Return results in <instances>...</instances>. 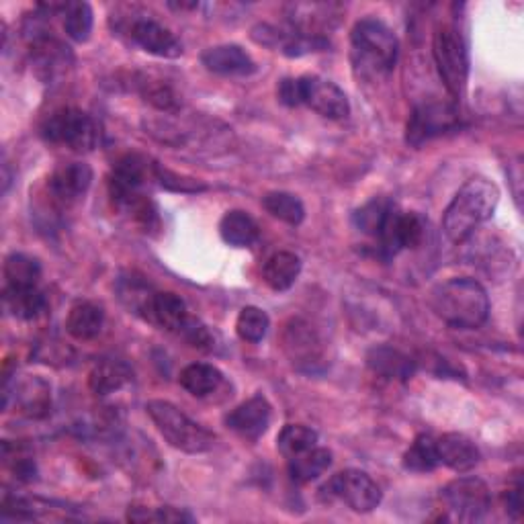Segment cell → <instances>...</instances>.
<instances>
[{
  "instance_id": "cell-1",
  "label": "cell",
  "mask_w": 524,
  "mask_h": 524,
  "mask_svg": "<svg viewBox=\"0 0 524 524\" xmlns=\"http://www.w3.org/2000/svg\"><path fill=\"white\" fill-rule=\"evenodd\" d=\"M430 308L453 328L475 330L490 316V297L475 279L457 277L432 289Z\"/></svg>"
},
{
  "instance_id": "cell-2",
  "label": "cell",
  "mask_w": 524,
  "mask_h": 524,
  "mask_svg": "<svg viewBox=\"0 0 524 524\" xmlns=\"http://www.w3.org/2000/svg\"><path fill=\"white\" fill-rule=\"evenodd\" d=\"M500 201V189L494 181L475 177L467 181L453 197L443 217V232L449 242H465L477 226L492 220Z\"/></svg>"
},
{
  "instance_id": "cell-3",
  "label": "cell",
  "mask_w": 524,
  "mask_h": 524,
  "mask_svg": "<svg viewBox=\"0 0 524 524\" xmlns=\"http://www.w3.org/2000/svg\"><path fill=\"white\" fill-rule=\"evenodd\" d=\"M146 412L166 443L174 449L189 455H199L207 453L215 445V436L207 428L193 422L185 412H181L170 402L152 400L146 404Z\"/></svg>"
},
{
  "instance_id": "cell-4",
  "label": "cell",
  "mask_w": 524,
  "mask_h": 524,
  "mask_svg": "<svg viewBox=\"0 0 524 524\" xmlns=\"http://www.w3.org/2000/svg\"><path fill=\"white\" fill-rule=\"evenodd\" d=\"M432 56L451 97L461 99L469 78V52L455 25H441L432 39Z\"/></svg>"
},
{
  "instance_id": "cell-5",
  "label": "cell",
  "mask_w": 524,
  "mask_h": 524,
  "mask_svg": "<svg viewBox=\"0 0 524 524\" xmlns=\"http://www.w3.org/2000/svg\"><path fill=\"white\" fill-rule=\"evenodd\" d=\"M41 136L46 142L72 152H93L99 144V125L89 113L66 107L43 121Z\"/></svg>"
},
{
  "instance_id": "cell-6",
  "label": "cell",
  "mask_w": 524,
  "mask_h": 524,
  "mask_svg": "<svg viewBox=\"0 0 524 524\" xmlns=\"http://www.w3.org/2000/svg\"><path fill=\"white\" fill-rule=\"evenodd\" d=\"M353 50L373 70L391 72L398 62V37L379 19H361L351 33Z\"/></svg>"
},
{
  "instance_id": "cell-7",
  "label": "cell",
  "mask_w": 524,
  "mask_h": 524,
  "mask_svg": "<svg viewBox=\"0 0 524 524\" xmlns=\"http://www.w3.org/2000/svg\"><path fill=\"white\" fill-rule=\"evenodd\" d=\"M305 105L318 115L340 121L351 115V103L346 93L332 80L322 76H299L295 78V107Z\"/></svg>"
},
{
  "instance_id": "cell-8",
  "label": "cell",
  "mask_w": 524,
  "mask_h": 524,
  "mask_svg": "<svg viewBox=\"0 0 524 524\" xmlns=\"http://www.w3.org/2000/svg\"><path fill=\"white\" fill-rule=\"evenodd\" d=\"M443 504L455 520H482L492 508V492L484 479L475 475L457 477L443 490Z\"/></svg>"
},
{
  "instance_id": "cell-9",
  "label": "cell",
  "mask_w": 524,
  "mask_h": 524,
  "mask_svg": "<svg viewBox=\"0 0 524 524\" xmlns=\"http://www.w3.org/2000/svg\"><path fill=\"white\" fill-rule=\"evenodd\" d=\"M324 496L344 502L355 512H371L381 504V490L373 477L361 469H344L328 479L322 488Z\"/></svg>"
},
{
  "instance_id": "cell-10",
  "label": "cell",
  "mask_w": 524,
  "mask_h": 524,
  "mask_svg": "<svg viewBox=\"0 0 524 524\" xmlns=\"http://www.w3.org/2000/svg\"><path fill=\"white\" fill-rule=\"evenodd\" d=\"M424 234H426V224L418 213L400 211L396 205H393L377 236L379 252L383 258H393L404 250L418 248L424 240Z\"/></svg>"
},
{
  "instance_id": "cell-11",
  "label": "cell",
  "mask_w": 524,
  "mask_h": 524,
  "mask_svg": "<svg viewBox=\"0 0 524 524\" xmlns=\"http://www.w3.org/2000/svg\"><path fill=\"white\" fill-rule=\"evenodd\" d=\"M459 123L457 109L449 103H424L416 107L410 115L408 129H406V142L414 148L439 138L447 131L455 129Z\"/></svg>"
},
{
  "instance_id": "cell-12",
  "label": "cell",
  "mask_w": 524,
  "mask_h": 524,
  "mask_svg": "<svg viewBox=\"0 0 524 524\" xmlns=\"http://www.w3.org/2000/svg\"><path fill=\"white\" fill-rule=\"evenodd\" d=\"M15 408L27 418H46L52 408V385L35 375H23L13 383H5V410Z\"/></svg>"
},
{
  "instance_id": "cell-13",
  "label": "cell",
  "mask_w": 524,
  "mask_h": 524,
  "mask_svg": "<svg viewBox=\"0 0 524 524\" xmlns=\"http://www.w3.org/2000/svg\"><path fill=\"white\" fill-rule=\"evenodd\" d=\"M125 33L138 48L152 56L166 60H177L183 56V43L177 39V35L152 17L142 15L127 21Z\"/></svg>"
},
{
  "instance_id": "cell-14",
  "label": "cell",
  "mask_w": 524,
  "mask_h": 524,
  "mask_svg": "<svg viewBox=\"0 0 524 524\" xmlns=\"http://www.w3.org/2000/svg\"><path fill=\"white\" fill-rule=\"evenodd\" d=\"M93 183V168L86 162H68L60 164L48 181V191L52 199L60 205L78 203Z\"/></svg>"
},
{
  "instance_id": "cell-15",
  "label": "cell",
  "mask_w": 524,
  "mask_h": 524,
  "mask_svg": "<svg viewBox=\"0 0 524 524\" xmlns=\"http://www.w3.org/2000/svg\"><path fill=\"white\" fill-rule=\"evenodd\" d=\"M316 330L303 320H291L285 326L283 346L291 363L299 369L312 371L322 361V346Z\"/></svg>"
},
{
  "instance_id": "cell-16",
  "label": "cell",
  "mask_w": 524,
  "mask_h": 524,
  "mask_svg": "<svg viewBox=\"0 0 524 524\" xmlns=\"http://www.w3.org/2000/svg\"><path fill=\"white\" fill-rule=\"evenodd\" d=\"M230 430L246 441H258L271 424V404L265 396H254L226 416Z\"/></svg>"
},
{
  "instance_id": "cell-17",
  "label": "cell",
  "mask_w": 524,
  "mask_h": 524,
  "mask_svg": "<svg viewBox=\"0 0 524 524\" xmlns=\"http://www.w3.org/2000/svg\"><path fill=\"white\" fill-rule=\"evenodd\" d=\"M201 62L209 72L220 76H248L256 70L252 56L244 48L236 46V43L205 50Z\"/></svg>"
},
{
  "instance_id": "cell-18",
  "label": "cell",
  "mask_w": 524,
  "mask_h": 524,
  "mask_svg": "<svg viewBox=\"0 0 524 524\" xmlns=\"http://www.w3.org/2000/svg\"><path fill=\"white\" fill-rule=\"evenodd\" d=\"M436 453H439L441 465L457 473H465L479 463V449L471 439L459 432H449L436 439Z\"/></svg>"
},
{
  "instance_id": "cell-19",
  "label": "cell",
  "mask_w": 524,
  "mask_h": 524,
  "mask_svg": "<svg viewBox=\"0 0 524 524\" xmlns=\"http://www.w3.org/2000/svg\"><path fill=\"white\" fill-rule=\"evenodd\" d=\"M31 60L39 68V72L52 78L68 66V62L72 60V54H70V48L60 43L56 37L41 33V35H35L31 41Z\"/></svg>"
},
{
  "instance_id": "cell-20",
  "label": "cell",
  "mask_w": 524,
  "mask_h": 524,
  "mask_svg": "<svg viewBox=\"0 0 524 524\" xmlns=\"http://www.w3.org/2000/svg\"><path fill=\"white\" fill-rule=\"evenodd\" d=\"M191 314L187 310V303L174 293L168 291H156L152 312H150V322L168 330L181 334L183 328L189 324Z\"/></svg>"
},
{
  "instance_id": "cell-21",
  "label": "cell",
  "mask_w": 524,
  "mask_h": 524,
  "mask_svg": "<svg viewBox=\"0 0 524 524\" xmlns=\"http://www.w3.org/2000/svg\"><path fill=\"white\" fill-rule=\"evenodd\" d=\"M5 312L15 320H35L48 308V299L39 287H5Z\"/></svg>"
},
{
  "instance_id": "cell-22",
  "label": "cell",
  "mask_w": 524,
  "mask_h": 524,
  "mask_svg": "<svg viewBox=\"0 0 524 524\" xmlns=\"http://www.w3.org/2000/svg\"><path fill=\"white\" fill-rule=\"evenodd\" d=\"M105 324V312L101 305L93 301H78L72 305L68 318H66V330L74 340H93L101 334Z\"/></svg>"
},
{
  "instance_id": "cell-23",
  "label": "cell",
  "mask_w": 524,
  "mask_h": 524,
  "mask_svg": "<svg viewBox=\"0 0 524 524\" xmlns=\"http://www.w3.org/2000/svg\"><path fill=\"white\" fill-rule=\"evenodd\" d=\"M131 379H134V371H131V367L125 361L103 359L93 367L89 375V387L95 396L103 398L125 387Z\"/></svg>"
},
{
  "instance_id": "cell-24",
  "label": "cell",
  "mask_w": 524,
  "mask_h": 524,
  "mask_svg": "<svg viewBox=\"0 0 524 524\" xmlns=\"http://www.w3.org/2000/svg\"><path fill=\"white\" fill-rule=\"evenodd\" d=\"M181 385L195 398H211L226 383L224 373L207 363H193L183 369Z\"/></svg>"
},
{
  "instance_id": "cell-25",
  "label": "cell",
  "mask_w": 524,
  "mask_h": 524,
  "mask_svg": "<svg viewBox=\"0 0 524 524\" xmlns=\"http://www.w3.org/2000/svg\"><path fill=\"white\" fill-rule=\"evenodd\" d=\"M301 273V260L293 252H277L262 269V279L273 289V291H287L295 285Z\"/></svg>"
},
{
  "instance_id": "cell-26",
  "label": "cell",
  "mask_w": 524,
  "mask_h": 524,
  "mask_svg": "<svg viewBox=\"0 0 524 524\" xmlns=\"http://www.w3.org/2000/svg\"><path fill=\"white\" fill-rule=\"evenodd\" d=\"M117 293H119L121 303L131 314H138L150 322V312H152L156 291L142 277H136V275L121 277L117 283Z\"/></svg>"
},
{
  "instance_id": "cell-27",
  "label": "cell",
  "mask_w": 524,
  "mask_h": 524,
  "mask_svg": "<svg viewBox=\"0 0 524 524\" xmlns=\"http://www.w3.org/2000/svg\"><path fill=\"white\" fill-rule=\"evenodd\" d=\"M367 363L387 379H408L414 373V361L391 346H375L367 355Z\"/></svg>"
},
{
  "instance_id": "cell-28",
  "label": "cell",
  "mask_w": 524,
  "mask_h": 524,
  "mask_svg": "<svg viewBox=\"0 0 524 524\" xmlns=\"http://www.w3.org/2000/svg\"><path fill=\"white\" fill-rule=\"evenodd\" d=\"M332 465V453L322 447H314L297 457L289 459V475L295 484H310L324 475Z\"/></svg>"
},
{
  "instance_id": "cell-29",
  "label": "cell",
  "mask_w": 524,
  "mask_h": 524,
  "mask_svg": "<svg viewBox=\"0 0 524 524\" xmlns=\"http://www.w3.org/2000/svg\"><path fill=\"white\" fill-rule=\"evenodd\" d=\"M220 234L226 244L236 246V248H248L258 240L260 230H258V224L246 211L234 209L222 217Z\"/></svg>"
},
{
  "instance_id": "cell-30",
  "label": "cell",
  "mask_w": 524,
  "mask_h": 524,
  "mask_svg": "<svg viewBox=\"0 0 524 524\" xmlns=\"http://www.w3.org/2000/svg\"><path fill=\"white\" fill-rule=\"evenodd\" d=\"M39 279L41 265L37 258L23 252H13L5 258V287H37Z\"/></svg>"
},
{
  "instance_id": "cell-31",
  "label": "cell",
  "mask_w": 524,
  "mask_h": 524,
  "mask_svg": "<svg viewBox=\"0 0 524 524\" xmlns=\"http://www.w3.org/2000/svg\"><path fill=\"white\" fill-rule=\"evenodd\" d=\"M318 447V432L303 424H287L277 436V449L283 457L291 459Z\"/></svg>"
},
{
  "instance_id": "cell-32",
  "label": "cell",
  "mask_w": 524,
  "mask_h": 524,
  "mask_svg": "<svg viewBox=\"0 0 524 524\" xmlns=\"http://www.w3.org/2000/svg\"><path fill=\"white\" fill-rule=\"evenodd\" d=\"M441 465L439 453H436V439L430 434L416 436V441L404 455V469L412 473H430Z\"/></svg>"
},
{
  "instance_id": "cell-33",
  "label": "cell",
  "mask_w": 524,
  "mask_h": 524,
  "mask_svg": "<svg viewBox=\"0 0 524 524\" xmlns=\"http://www.w3.org/2000/svg\"><path fill=\"white\" fill-rule=\"evenodd\" d=\"M262 207L289 226H299L305 217V207L301 199L285 191H275L262 197Z\"/></svg>"
},
{
  "instance_id": "cell-34",
  "label": "cell",
  "mask_w": 524,
  "mask_h": 524,
  "mask_svg": "<svg viewBox=\"0 0 524 524\" xmlns=\"http://www.w3.org/2000/svg\"><path fill=\"white\" fill-rule=\"evenodd\" d=\"M64 31L70 39H74L76 43H84L89 41L91 33H93V9L89 3H66L64 9Z\"/></svg>"
},
{
  "instance_id": "cell-35",
  "label": "cell",
  "mask_w": 524,
  "mask_h": 524,
  "mask_svg": "<svg viewBox=\"0 0 524 524\" xmlns=\"http://www.w3.org/2000/svg\"><path fill=\"white\" fill-rule=\"evenodd\" d=\"M393 203L389 199H373L369 201L367 205H363L361 209L355 211L353 215V222H355V228L367 236H379L381 228H383V222H385V217L389 215Z\"/></svg>"
},
{
  "instance_id": "cell-36",
  "label": "cell",
  "mask_w": 524,
  "mask_h": 524,
  "mask_svg": "<svg viewBox=\"0 0 524 524\" xmlns=\"http://www.w3.org/2000/svg\"><path fill=\"white\" fill-rule=\"evenodd\" d=\"M271 326V320L267 316V312H262L260 308H254V305H248L236 320V332L242 340L246 342H260L262 338L267 336Z\"/></svg>"
},
{
  "instance_id": "cell-37",
  "label": "cell",
  "mask_w": 524,
  "mask_h": 524,
  "mask_svg": "<svg viewBox=\"0 0 524 524\" xmlns=\"http://www.w3.org/2000/svg\"><path fill=\"white\" fill-rule=\"evenodd\" d=\"M129 520L136 522H193L195 518L187 510H177V508H156V510H146V508H134L129 510Z\"/></svg>"
},
{
  "instance_id": "cell-38",
  "label": "cell",
  "mask_w": 524,
  "mask_h": 524,
  "mask_svg": "<svg viewBox=\"0 0 524 524\" xmlns=\"http://www.w3.org/2000/svg\"><path fill=\"white\" fill-rule=\"evenodd\" d=\"M181 336L195 348H201V351H211L213 348V336L207 330V326H203L199 320L191 318L189 324L183 328Z\"/></svg>"
},
{
  "instance_id": "cell-39",
  "label": "cell",
  "mask_w": 524,
  "mask_h": 524,
  "mask_svg": "<svg viewBox=\"0 0 524 524\" xmlns=\"http://www.w3.org/2000/svg\"><path fill=\"white\" fill-rule=\"evenodd\" d=\"M156 181H160V185L170 189V191H185V193H189V191H205L207 189L205 185H199L193 179H189V181L181 179L179 174H172V172L160 168L158 164H156Z\"/></svg>"
},
{
  "instance_id": "cell-40",
  "label": "cell",
  "mask_w": 524,
  "mask_h": 524,
  "mask_svg": "<svg viewBox=\"0 0 524 524\" xmlns=\"http://www.w3.org/2000/svg\"><path fill=\"white\" fill-rule=\"evenodd\" d=\"M506 510L512 518H520V512H522V486L520 484H516V488L506 494Z\"/></svg>"
}]
</instances>
